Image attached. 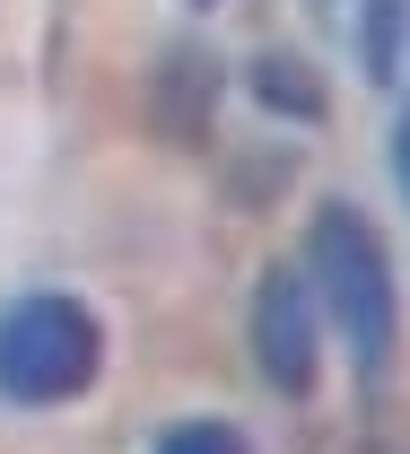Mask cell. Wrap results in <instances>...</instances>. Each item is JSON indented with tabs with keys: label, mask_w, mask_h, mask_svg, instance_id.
<instances>
[{
	"label": "cell",
	"mask_w": 410,
	"mask_h": 454,
	"mask_svg": "<svg viewBox=\"0 0 410 454\" xmlns=\"http://www.w3.org/2000/svg\"><path fill=\"white\" fill-rule=\"evenodd\" d=\"M158 454H253V446H244V428H228V419H175L158 437Z\"/></svg>",
	"instance_id": "cell-6"
},
{
	"label": "cell",
	"mask_w": 410,
	"mask_h": 454,
	"mask_svg": "<svg viewBox=\"0 0 410 454\" xmlns=\"http://www.w3.org/2000/svg\"><path fill=\"white\" fill-rule=\"evenodd\" d=\"M314 324H323V306H314V280L306 271H262V297H253V358H262V376H271V394H314Z\"/></svg>",
	"instance_id": "cell-3"
},
{
	"label": "cell",
	"mask_w": 410,
	"mask_h": 454,
	"mask_svg": "<svg viewBox=\"0 0 410 454\" xmlns=\"http://www.w3.org/2000/svg\"><path fill=\"white\" fill-rule=\"evenodd\" d=\"M306 280H314L323 324L350 340L358 376H367V385H384L393 340H402V297H393V254H384V236L367 227V210H350V201H323V210H314V236H306Z\"/></svg>",
	"instance_id": "cell-1"
},
{
	"label": "cell",
	"mask_w": 410,
	"mask_h": 454,
	"mask_svg": "<svg viewBox=\"0 0 410 454\" xmlns=\"http://www.w3.org/2000/svg\"><path fill=\"white\" fill-rule=\"evenodd\" d=\"M192 9H210V0H192Z\"/></svg>",
	"instance_id": "cell-8"
},
{
	"label": "cell",
	"mask_w": 410,
	"mask_h": 454,
	"mask_svg": "<svg viewBox=\"0 0 410 454\" xmlns=\"http://www.w3.org/2000/svg\"><path fill=\"white\" fill-rule=\"evenodd\" d=\"M402 18L410 0H367V79H402Z\"/></svg>",
	"instance_id": "cell-5"
},
{
	"label": "cell",
	"mask_w": 410,
	"mask_h": 454,
	"mask_svg": "<svg viewBox=\"0 0 410 454\" xmlns=\"http://www.w3.org/2000/svg\"><path fill=\"white\" fill-rule=\"evenodd\" d=\"M105 367V333L79 297H18L0 315V394L27 411L79 402Z\"/></svg>",
	"instance_id": "cell-2"
},
{
	"label": "cell",
	"mask_w": 410,
	"mask_h": 454,
	"mask_svg": "<svg viewBox=\"0 0 410 454\" xmlns=\"http://www.w3.org/2000/svg\"><path fill=\"white\" fill-rule=\"evenodd\" d=\"M393 175H402V192H410V122H402V140H393Z\"/></svg>",
	"instance_id": "cell-7"
},
{
	"label": "cell",
	"mask_w": 410,
	"mask_h": 454,
	"mask_svg": "<svg viewBox=\"0 0 410 454\" xmlns=\"http://www.w3.org/2000/svg\"><path fill=\"white\" fill-rule=\"evenodd\" d=\"M253 97L271 114H297V122H323V88H314V70L297 53H262L253 61Z\"/></svg>",
	"instance_id": "cell-4"
}]
</instances>
